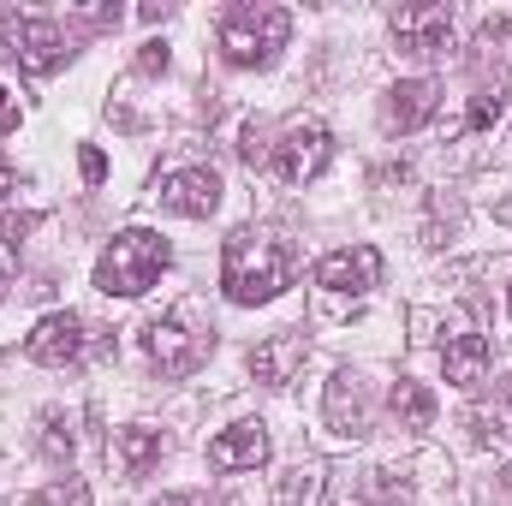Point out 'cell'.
Instances as JSON below:
<instances>
[{"label":"cell","instance_id":"1","mask_svg":"<svg viewBox=\"0 0 512 506\" xmlns=\"http://www.w3.org/2000/svg\"><path fill=\"white\" fill-rule=\"evenodd\" d=\"M221 286H227V304H268L292 286V245L274 239V233H256L239 227L221 251Z\"/></svg>","mask_w":512,"mask_h":506},{"label":"cell","instance_id":"2","mask_svg":"<svg viewBox=\"0 0 512 506\" xmlns=\"http://www.w3.org/2000/svg\"><path fill=\"white\" fill-rule=\"evenodd\" d=\"M286 42H292V12L286 6H251V0H239V6L221 12V60L239 66V72L274 66Z\"/></svg>","mask_w":512,"mask_h":506},{"label":"cell","instance_id":"3","mask_svg":"<svg viewBox=\"0 0 512 506\" xmlns=\"http://www.w3.org/2000/svg\"><path fill=\"white\" fill-rule=\"evenodd\" d=\"M167 262H173V251H167L161 233H149V227H126V233L102 251V262H96V286H102L108 298H143V292L161 280Z\"/></svg>","mask_w":512,"mask_h":506},{"label":"cell","instance_id":"4","mask_svg":"<svg viewBox=\"0 0 512 506\" xmlns=\"http://www.w3.org/2000/svg\"><path fill=\"white\" fill-rule=\"evenodd\" d=\"M262 155H268V173L280 185H310L334 161V131L322 126V120H292V126L280 131V143H268Z\"/></svg>","mask_w":512,"mask_h":506},{"label":"cell","instance_id":"5","mask_svg":"<svg viewBox=\"0 0 512 506\" xmlns=\"http://www.w3.org/2000/svg\"><path fill=\"white\" fill-rule=\"evenodd\" d=\"M393 42L411 60H441L453 48V6L447 0H411L393 12Z\"/></svg>","mask_w":512,"mask_h":506},{"label":"cell","instance_id":"6","mask_svg":"<svg viewBox=\"0 0 512 506\" xmlns=\"http://www.w3.org/2000/svg\"><path fill=\"white\" fill-rule=\"evenodd\" d=\"M161 209L185 215V221H209L221 209V173L215 167H173L161 185H155Z\"/></svg>","mask_w":512,"mask_h":506},{"label":"cell","instance_id":"7","mask_svg":"<svg viewBox=\"0 0 512 506\" xmlns=\"http://www.w3.org/2000/svg\"><path fill=\"white\" fill-rule=\"evenodd\" d=\"M143 346H149V364L161 376H197L209 364V334H191L185 322H149Z\"/></svg>","mask_w":512,"mask_h":506},{"label":"cell","instance_id":"8","mask_svg":"<svg viewBox=\"0 0 512 506\" xmlns=\"http://www.w3.org/2000/svg\"><path fill=\"white\" fill-rule=\"evenodd\" d=\"M12 60H18L30 78H48V72H60V66L72 60V48H66V30H60L54 18H18V30H12Z\"/></svg>","mask_w":512,"mask_h":506},{"label":"cell","instance_id":"9","mask_svg":"<svg viewBox=\"0 0 512 506\" xmlns=\"http://www.w3.org/2000/svg\"><path fill=\"white\" fill-rule=\"evenodd\" d=\"M24 352H30L36 364H48V370H66V364H78V358L90 352V334H84V322H78L72 310H54V316H42V322L30 328Z\"/></svg>","mask_w":512,"mask_h":506},{"label":"cell","instance_id":"10","mask_svg":"<svg viewBox=\"0 0 512 506\" xmlns=\"http://www.w3.org/2000/svg\"><path fill=\"white\" fill-rule=\"evenodd\" d=\"M376 280H382V251L376 245H346V251H328L316 262V286L346 292V298L376 292Z\"/></svg>","mask_w":512,"mask_h":506},{"label":"cell","instance_id":"11","mask_svg":"<svg viewBox=\"0 0 512 506\" xmlns=\"http://www.w3.org/2000/svg\"><path fill=\"white\" fill-rule=\"evenodd\" d=\"M322 405H328V429L334 435H346V441L370 435V393H364V376L358 370H334Z\"/></svg>","mask_w":512,"mask_h":506},{"label":"cell","instance_id":"12","mask_svg":"<svg viewBox=\"0 0 512 506\" xmlns=\"http://www.w3.org/2000/svg\"><path fill=\"white\" fill-rule=\"evenodd\" d=\"M304 358H310L304 334H298V328H280V334H268V340L251 346V376L262 381V387H286V381L304 370Z\"/></svg>","mask_w":512,"mask_h":506},{"label":"cell","instance_id":"13","mask_svg":"<svg viewBox=\"0 0 512 506\" xmlns=\"http://www.w3.org/2000/svg\"><path fill=\"white\" fill-rule=\"evenodd\" d=\"M435 108H441V90H435V78H405V84H393L382 102V126L387 131H417L435 120Z\"/></svg>","mask_w":512,"mask_h":506},{"label":"cell","instance_id":"14","mask_svg":"<svg viewBox=\"0 0 512 506\" xmlns=\"http://www.w3.org/2000/svg\"><path fill=\"white\" fill-rule=\"evenodd\" d=\"M209 465L215 471H256L268 465V429L262 423H233L209 441Z\"/></svg>","mask_w":512,"mask_h":506},{"label":"cell","instance_id":"15","mask_svg":"<svg viewBox=\"0 0 512 506\" xmlns=\"http://www.w3.org/2000/svg\"><path fill=\"white\" fill-rule=\"evenodd\" d=\"M489 364H495V346L483 340V334H453L447 346H441V370L453 387H465V393H477L483 381H489Z\"/></svg>","mask_w":512,"mask_h":506},{"label":"cell","instance_id":"16","mask_svg":"<svg viewBox=\"0 0 512 506\" xmlns=\"http://www.w3.org/2000/svg\"><path fill=\"white\" fill-rule=\"evenodd\" d=\"M108 453H114V465H120L126 477H149V471L161 465L167 441H161V429H149V423H131V429H114Z\"/></svg>","mask_w":512,"mask_h":506},{"label":"cell","instance_id":"17","mask_svg":"<svg viewBox=\"0 0 512 506\" xmlns=\"http://www.w3.org/2000/svg\"><path fill=\"white\" fill-rule=\"evenodd\" d=\"M387 411L399 417V429H429V423H435V393H429L423 381H393Z\"/></svg>","mask_w":512,"mask_h":506},{"label":"cell","instance_id":"18","mask_svg":"<svg viewBox=\"0 0 512 506\" xmlns=\"http://www.w3.org/2000/svg\"><path fill=\"white\" fill-rule=\"evenodd\" d=\"M471 423H477V441H483V447H501V453H512V381L501 387V399H495V405L471 411Z\"/></svg>","mask_w":512,"mask_h":506},{"label":"cell","instance_id":"19","mask_svg":"<svg viewBox=\"0 0 512 506\" xmlns=\"http://www.w3.org/2000/svg\"><path fill=\"white\" fill-rule=\"evenodd\" d=\"M30 506H90V483L84 477H54L48 489H36Z\"/></svg>","mask_w":512,"mask_h":506},{"label":"cell","instance_id":"20","mask_svg":"<svg viewBox=\"0 0 512 506\" xmlns=\"http://www.w3.org/2000/svg\"><path fill=\"white\" fill-rule=\"evenodd\" d=\"M512 108V84H501V90H483L477 102H471V131H489L501 114Z\"/></svg>","mask_w":512,"mask_h":506},{"label":"cell","instance_id":"21","mask_svg":"<svg viewBox=\"0 0 512 506\" xmlns=\"http://www.w3.org/2000/svg\"><path fill=\"white\" fill-rule=\"evenodd\" d=\"M42 447H48L54 459H72V423H66L60 411H48V417H42Z\"/></svg>","mask_w":512,"mask_h":506},{"label":"cell","instance_id":"22","mask_svg":"<svg viewBox=\"0 0 512 506\" xmlns=\"http://www.w3.org/2000/svg\"><path fill=\"white\" fill-rule=\"evenodd\" d=\"M501 42H512V18H489L483 36H477V60H501V54H507Z\"/></svg>","mask_w":512,"mask_h":506},{"label":"cell","instance_id":"23","mask_svg":"<svg viewBox=\"0 0 512 506\" xmlns=\"http://www.w3.org/2000/svg\"><path fill=\"white\" fill-rule=\"evenodd\" d=\"M78 167H84V179H90V185H102V179H108V155H102V149H84V161H78Z\"/></svg>","mask_w":512,"mask_h":506},{"label":"cell","instance_id":"24","mask_svg":"<svg viewBox=\"0 0 512 506\" xmlns=\"http://www.w3.org/2000/svg\"><path fill=\"white\" fill-rule=\"evenodd\" d=\"M316 495V471H292V483H286V501H310Z\"/></svg>","mask_w":512,"mask_h":506},{"label":"cell","instance_id":"25","mask_svg":"<svg viewBox=\"0 0 512 506\" xmlns=\"http://www.w3.org/2000/svg\"><path fill=\"white\" fill-rule=\"evenodd\" d=\"M137 66H143V72H167V48H161V42H143Z\"/></svg>","mask_w":512,"mask_h":506},{"label":"cell","instance_id":"26","mask_svg":"<svg viewBox=\"0 0 512 506\" xmlns=\"http://www.w3.org/2000/svg\"><path fill=\"white\" fill-rule=\"evenodd\" d=\"M18 197V173H12V161H0V209Z\"/></svg>","mask_w":512,"mask_h":506},{"label":"cell","instance_id":"27","mask_svg":"<svg viewBox=\"0 0 512 506\" xmlns=\"http://www.w3.org/2000/svg\"><path fill=\"white\" fill-rule=\"evenodd\" d=\"M161 506H209L197 489H185V495H161Z\"/></svg>","mask_w":512,"mask_h":506},{"label":"cell","instance_id":"28","mask_svg":"<svg viewBox=\"0 0 512 506\" xmlns=\"http://www.w3.org/2000/svg\"><path fill=\"white\" fill-rule=\"evenodd\" d=\"M18 126V114H12V102H6V90H0V131H12Z\"/></svg>","mask_w":512,"mask_h":506},{"label":"cell","instance_id":"29","mask_svg":"<svg viewBox=\"0 0 512 506\" xmlns=\"http://www.w3.org/2000/svg\"><path fill=\"white\" fill-rule=\"evenodd\" d=\"M6 286H12V268H6V262H0V298H6Z\"/></svg>","mask_w":512,"mask_h":506},{"label":"cell","instance_id":"30","mask_svg":"<svg viewBox=\"0 0 512 506\" xmlns=\"http://www.w3.org/2000/svg\"><path fill=\"white\" fill-rule=\"evenodd\" d=\"M507 310H512V292H507Z\"/></svg>","mask_w":512,"mask_h":506}]
</instances>
